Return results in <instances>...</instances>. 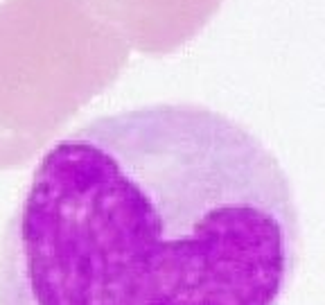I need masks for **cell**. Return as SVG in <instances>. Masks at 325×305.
Listing matches in <instances>:
<instances>
[{
    "instance_id": "1",
    "label": "cell",
    "mask_w": 325,
    "mask_h": 305,
    "mask_svg": "<svg viewBox=\"0 0 325 305\" xmlns=\"http://www.w3.org/2000/svg\"><path fill=\"white\" fill-rule=\"evenodd\" d=\"M300 217L267 145L199 104H149L41 156L0 242V305H280Z\"/></svg>"
}]
</instances>
